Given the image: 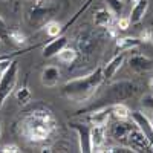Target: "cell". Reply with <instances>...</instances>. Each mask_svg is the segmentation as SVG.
Segmentation results:
<instances>
[{"mask_svg":"<svg viewBox=\"0 0 153 153\" xmlns=\"http://www.w3.org/2000/svg\"><path fill=\"white\" fill-rule=\"evenodd\" d=\"M19 130L29 143H45L58 130V121L49 109L40 107L28 112L19 123Z\"/></svg>","mask_w":153,"mask_h":153,"instance_id":"6da1fadb","label":"cell"},{"mask_svg":"<svg viewBox=\"0 0 153 153\" xmlns=\"http://www.w3.org/2000/svg\"><path fill=\"white\" fill-rule=\"evenodd\" d=\"M104 81L106 80H104V74H103V66H98L91 74L66 81L61 86L60 92L63 97L71 101L84 103V101L91 100L97 94V91L101 87V84Z\"/></svg>","mask_w":153,"mask_h":153,"instance_id":"7a4b0ae2","label":"cell"},{"mask_svg":"<svg viewBox=\"0 0 153 153\" xmlns=\"http://www.w3.org/2000/svg\"><path fill=\"white\" fill-rule=\"evenodd\" d=\"M57 9L58 8L54 2H49V0H34L28 6L26 12H25V20H26V23L31 28L45 26L49 20H52Z\"/></svg>","mask_w":153,"mask_h":153,"instance_id":"3957f363","label":"cell"},{"mask_svg":"<svg viewBox=\"0 0 153 153\" xmlns=\"http://www.w3.org/2000/svg\"><path fill=\"white\" fill-rule=\"evenodd\" d=\"M17 80H19V65L17 60H12L9 68L0 75V110L3 109L6 100L16 89Z\"/></svg>","mask_w":153,"mask_h":153,"instance_id":"277c9868","label":"cell"},{"mask_svg":"<svg viewBox=\"0 0 153 153\" xmlns=\"http://www.w3.org/2000/svg\"><path fill=\"white\" fill-rule=\"evenodd\" d=\"M139 91V84L133 80H121L110 84L109 91H107V97L110 98V104L113 103H121L124 100H129L132 97L136 95V92Z\"/></svg>","mask_w":153,"mask_h":153,"instance_id":"5b68a950","label":"cell"},{"mask_svg":"<svg viewBox=\"0 0 153 153\" xmlns=\"http://www.w3.org/2000/svg\"><path fill=\"white\" fill-rule=\"evenodd\" d=\"M103 40V35L100 32H94V31H84L78 35L76 38V48H78V54L84 55V57H89L92 55L97 48H98V43Z\"/></svg>","mask_w":153,"mask_h":153,"instance_id":"8992f818","label":"cell"},{"mask_svg":"<svg viewBox=\"0 0 153 153\" xmlns=\"http://www.w3.org/2000/svg\"><path fill=\"white\" fill-rule=\"evenodd\" d=\"M135 127V123L130 120H117L109 129V135L117 141L118 144L126 146L127 138H129V133L132 132V129Z\"/></svg>","mask_w":153,"mask_h":153,"instance_id":"52a82bcc","label":"cell"},{"mask_svg":"<svg viewBox=\"0 0 153 153\" xmlns=\"http://www.w3.org/2000/svg\"><path fill=\"white\" fill-rule=\"evenodd\" d=\"M127 147H130L133 152H153V147L150 144V141L146 138V135L139 130V127L135 124V127L132 129V132L129 133V138H127Z\"/></svg>","mask_w":153,"mask_h":153,"instance_id":"ba28073f","label":"cell"},{"mask_svg":"<svg viewBox=\"0 0 153 153\" xmlns=\"http://www.w3.org/2000/svg\"><path fill=\"white\" fill-rule=\"evenodd\" d=\"M69 127L76 132L78 135V149L83 153L92 152V144H91V129L92 127L86 123H69Z\"/></svg>","mask_w":153,"mask_h":153,"instance_id":"9c48e42d","label":"cell"},{"mask_svg":"<svg viewBox=\"0 0 153 153\" xmlns=\"http://www.w3.org/2000/svg\"><path fill=\"white\" fill-rule=\"evenodd\" d=\"M127 65L135 74H146L153 69V58L143 54H132L130 57H127Z\"/></svg>","mask_w":153,"mask_h":153,"instance_id":"30bf717a","label":"cell"},{"mask_svg":"<svg viewBox=\"0 0 153 153\" xmlns=\"http://www.w3.org/2000/svg\"><path fill=\"white\" fill-rule=\"evenodd\" d=\"M68 42L69 40H68V37L65 34H60L58 37H54L49 43H46L43 46V51H42L43 58H54V57H57L61 51L68 46Z\"/></svg>","mask_w":153,"mask_h":153,"instance_id":"8fae6325","label":"cell"},{"mask_svg":"<svg viewBox=\"0 0 153 153\" xmlns=\"http://www.w3.org/2000/svg\"><path fill=\"white\" fill-rule=\"evenodd\" d=\"M91 144L92 152H104L107 146V126H92Z\"/></svg>","mask_w":153,"mask_h":153,"instance_id":"7c38bea8","label":"cell"},{"mask_svg":"<svg viewBox=\"0 0 153 153\" xmlns=\"http://www.w3.org/2000/svg\"><path fill=\"white\" fill-rule=\"evenodd\" d=\"M130 118H132V121L139 127V130H141L144 135H146V138L150 141V144H152V147H153V124H152V121L149 120V117L144 113V112H132L130 113Z\"/></svg>","mask_w":153,"mask_h":153,"instance_id":"4fadbf2b","label":"cell"},{"mask_svg":"<svg viewBox=\"0 0 153 153\" xmlns=\"http://www.w3.org/2000/svg\"><path fill=\"white\" fill-rule=\"evenodd\" d=\"M126 60H127V54L126 52H118L115 57H112L106 65L103 66V74H104V80L106 81H109V80H112L113 76H115V74H117L121 68H123V65L126 63Z\"/></svg>","mask_w":153,"mask_h":153,"instance_id":"5bb4252c","label":"cell"},{"mask_svg":"<svg viewBox=\"0 0 153 153\" xmlns=\"http://www.w3.org/2000/svg\"><path fill=\"white\" fill-rule=\"evenodd\" d=\"M110 117H112V104L97 109L92 113H89L87 121L91 123V126H107Z\"/></svg>","mask_w":153,"mask_h":153,"instance_id":"9a60e30c","label":"cell"},{"mask_svg":"<svg viewBox=\"0 0 153 153\" xmlns=\"http://www.w3.org/2000/svg\"><path fill=\"white\" fill-rule=\"evenodd\" d=\"M113 12L107 6H100L94 11V23L97 28H107L113 23Z\"/></svg>","mask_w":153,"mask_h":153,"instance_id":"2e32d148","label":"cell"},{"mask_svg":"<svg viewBox=\"0 0 153 153\" xmlns=\"http://www.w3.org/2000/svg\"><path fill=\"white\" fill-rule=\"evenodd\" d=\"M147 9H149V0H135V3L130 9V23H132V26H135V25H139L146 14H147Z\"/></svg>","mask_w":153,"mask_h":153,"instance_id":"e0dca14e","label":"cell"},{"mask_svg":"<svg viewBox=\"0 0 153 153\" xmlns=\"http://www.w3.org/2000/svg\"><path fill=\"white\" fill-rule=\"evenodd\" d=\"M143 45L139 37H118L115 38V49L117 52H129Z\"/></svg>","mask_w":153,"mask_h":153,"instance_id":"ac0fdd59","label":"cell"},{"mask_svg":"<svg viewBox=\"0 0 153 153\" xmlns=\"http://www.w3.org/2000/svg\"><path fill=\"white\" fill-rule=\"evenodd\" d=\"M60 76H61V72L57 66H46L43 71H42V84L46 86V87H55L60 81Z\"/></svg>","mask_w":153,"mask_h":153,"instance_id":"d6986e66","label":"cell"},{"mask_svg":"<svg viewBox=\"0 0 153 153\" xmlns=\"http://www.w3.org/2000/svg\"><path fill=\"white\" fill-rule=\"evenodd\" d=\"M26 42H28L26 34H25L19 26L9 28V43L16 45V46H23V45H26Z\"/></svg>","mask_w":153,"mask_h":153,"instance_id":"ffe728a7","label":"cell"},{"mask_svg":"<svg viewBox=\"0 0 153 153\" xmlns=\"http://www.w3.org/2000/svg\"><path fill=\"white\" fill-rule=\"evenodd\" d=\"M57 58H58L60 63H63V65H72V63L78 58V51L74 49V48L66 46V48L57 55Z\"/></svg>","mask_w":153,"mask_h":153,"instance_id":"44dd1931","label":"cell"},{"mask_svg":"<svg viewBox=\"0 0 153 153\" xmlns=\"http://www.w3.org/2000/svg\"><path fill=\"white\" fill-rule=\"evenodd\" d=\"M130 109L124 103H113L112 104V117L115 120H130Z\"/></svg>","mask_w":153,"mask_h":153,"instance_id":"7402d4cb","label":"cell"},{"mask_svg":"<svg viewBox=\"0 0 153 153\" xmlns=\"http://www.w3.org/2000/svg\"><path fill=\"white\" fill-rule=\"evenodd\" d=\"M16 98H17V101H19V104H22V106L28 104L29 101H31V98H32V94H31V91H29V87H28L26 84L20 86L17 91H16Z\"/></svg>","mask_w":153,"mask_h":153,"instance_id":"603a6c76","label":"cell"},{"mask_svg":"<svg viewBox=\"0 0 153 153\" xmlns=\"http://www.w3.org/2000/svg\"><path fill=\"white\" fill-rule=\"evenodd\" d=\"M43 28H45V32H46L51 38L58 37V35L63 32V26H61L58 22H55V20H49Z\"/></svg>","mask_w":153,"mask_h":153,"instance_id":"cb8c5ba5","label":"cell"},{"mask_svg":"<svg viewBox=\"0 0 153 153\" xmlns=\"http://www.w3.org/2000/svg\"><path fill=\"white\" fill-rule=\"evenodd\" d=\"M139 106H141L143 112L147 115V117H152L153 115V92L152 94H146L141 101H139Z\"/></svg>","mask_w":153,"mask_h":153,"instance_id":"d4e9b609","label":"cell"},{"mask_svg":"<svg viewBox=\"0 0 153 153\" xmlns=\"http://www.w3.org/2000/svg\"><path fill=\"white\" fill-rule=\"evenodd\" d=\"M106 6L113 12V16L121 17L124 11V0H106Z\"/></svg>","mask_w":153,"mask_h":153,"instance_id":"484cf974","label":"cell"},{"mask_svg":"<svg viewBox=\"0 0 153 153\" xmlns=\"http://www.w3.org/2000/svg\"><path fill=\"white\" fill-rule=\"evenodd\" d=\"M0 38H2L5 43H9V26L2 19V16H0Z\"/></svg>","mask_w":153,"mask_h":153,"instance_id":"4316f807","label":"cell"},{"mask_svg":"<svg viewBox=\"0 0 153 153\" xmlns=\"http://www.w3.org/2000/svg\"><path fill=\"white\" fill-rule=\"evenodd\" d=\"M139 38H141L143 43H149V42H153V31L150 28H144L139 34Z\"/></svg>","mask_w":153,"mask_h":153,"instance_id":"83f0119b","label":"cell"},{"mask_svg":"<svg viewBox=\"0 0 153 153\" xmlns=\"http://www.w3.org/2000/svg\"><path fill=\"white\" fill-rule=\"evenodd\" d=\"M117 25H118L120 31H127V29L132 26V23H130V19H129V17H118Z\"/></svg>","mask_w":153,"mask_h":153,"instance_id":"f1b7e54d","label":"cell"},{"mask_svg":"<svg viewBox=\"0 0 153 153\" xmlns=\"http://www.w3.org/2000/svg\"><path fill=\"white\" fill-rule=\"evenodd\" d=\"M0 152H2V153H19L20 149H19L17 144H6V146L2 147V150H0Z\"/></svg>","mask_w":153,"mask_h":153,"instance_id":"f546056e","label":"cell"},{"mask_svg":"<svg viewBox=\"0 0 153 153\" xmlns=\"http://www.w3.org/2000/svg\"><path fill=\"white\" fill-rule=\"evenodd\" d=\"M149 87H150V91L153 92V76H150V80H149Z\"/></svg>","mask_w":153,"mask_h":153,"instance_id":"4dcf8cb0","label":"cell"},{"mask_svg":"<svg viewBox=\"0 0 153 153\" xmlns=\"http://www.w3.org/2000/svg\"><path fill=\"white\" fill-rule=\"evenodd\" d=\"M0 136H2V120H0Z\"/></svg>","mask_w":153,"mask_h":153,"instance_id":"1f68e13d","label":"cell"},{"mask_svg":"<svg viewBox=\"0 0 153 153\" xmlns=\"http://www.w3.org/2000/svg\"><path fill=\"white\" fill-rule=\"evenodd\" d=\"M2 42H3V40H2V38H0V43H2Z\"/></svg>","mask_w":153,"mask_h":153,"instance_id":"d6a6232c","label":"cell"},{"mask_svg":"<svg viewBox=\"0 0 153 153\" xmlns=\"http://www.w3.org/2000/svg\"><path fill=\"white\" fill-rule=\"evenodd\" d=\"M2 2H6V0H2Z\"/></svg>","mask_w":153,"mask_h":153,"instance_id":"836d02e7","label":"cell"},{"mask_svg":"<svg viewBox=\"0 0 153 153\" xmlns=\"http://www.w3.org/2000/svg\"><path fill=\"white\" fill-rule=\"evenodd\" d=\"M152 23H153V20H152Z\"/></svg>","mask_w":153,"mask_h":153,"instance_id":"e575fe53","label":"cell"},{"mask_svg":"<svg viewBox=\"0 0 153 153\" xmlns=\"http://www.w3.org/2000/svg\"><path fill=\"white\" fill-rule=\"evenodd\" d=\"M152 43H153V42H152Z\"/></svg>","mask_w":153,"mask_h":153,"instance_id":"d590c367","label":"cell"}]
</instances>
